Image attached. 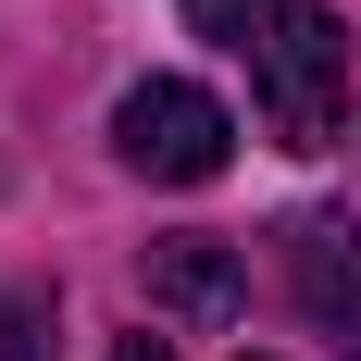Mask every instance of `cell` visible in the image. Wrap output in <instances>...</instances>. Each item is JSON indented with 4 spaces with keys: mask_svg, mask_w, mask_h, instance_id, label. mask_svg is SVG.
<instances>
[{
    "mask_svg": "<svg viewBox=\"0 0 361 361\" xmlns=\"http://www.w3.org/2000/svg\"><path fill=\"white\" fill-rule=\"evenodd\" d=\"M250 63V87H262V125L287 149H324L336 125H349V37H336V13H312V0H287L274 25L237 50Z\"/></svg>",
    "mask_w": 361,
    "mask_h": 361,
    "instance_id": "6da1fadb",
    "label": "cell"
},
{
    "mask_svg": "<svg viewBox=\"0 0 361 361\" xmlns=\"http://www.w3.org/2000/svg\"><path fill=\"white\" fill-rule=\"evenodd\" d=\"M299 287L336 324V349H361V224H299Z\"/></svg>",
    "mask_w": 361,
    "mask_h": 361,
    "instance_id": "277c9868",
    "label": "cell"
},
{
    "mask_svg": "<svg viewBox=\"0 0 361 361\" xmlns=\"http://www.w3.org/2000/svg\"><path fill=\"white\" fill-rule=\"evenodd\" d=\"M274 13H287V0H187V25H200V37H224V50H250Z\"/></svg>",
    "mask_w": 361,
    "mask_h": 361,
    "instance_id": "8992f818",
    "label": "cell"
},
{
    "mask_svg": "<svg viewBox=\"0 0 361 361\" xmlns=\"http://www.w3.org/2000/svg\"><path fill=\"white\" fill-rule=\"evenodd\" d=\"M112 361H175V349H162V336H125V349H112Z\"/></svg>",
    "mask_w": 361,
    "mask_h": 361,
    "instance_id": "52a82bcc",
    "label": "cell"
},
{
    "mask_svg": "<svg viewBox=\"0 0 361 361\" xmlns=\"http://www.w3.org/2000/svg\"><path fill=\"white\" fill-rule=\"evenodd\" d=\"M137 299L162 324H237L250 312V262L224 250V237H149L137 250Z\"/></svg>",
    "mask_w": 361,
    "mask_h": 361,
    "instance_id": "3957f363",
    "label": "cell"
},
{
    "mask_svg": "<svg viewBox=\"0 0 361 361\" xmlns=\"http://www.w3.org/2000/svg\"><path fill=\"white\" fill-rule=\"evenodd\" d=\"M112 149H125V175L149 187H212L237 162V112L212 87H187V75H137L125 100H112Z\"/></svg>",
    "mask_w": 361,
    "mask_h": 361,
    "instance_id": "7a4b0ae2",
    "label": "cell"
},
{
    "mask_svg": "<svg viewBox=\"0 0 361 361\" xmlns=\"http://www.w3.org/2000/svg\"><path fill=\"white\" fill-rule=\"evenodd\" d=\"M0 361H63V299L37 287H0Z\"/></svg>",
    "mask_w": 361,
    "mask_h": 361,
    "instance_id": "5b68a950",
    "label": "cell"
}]
</instances>
